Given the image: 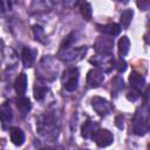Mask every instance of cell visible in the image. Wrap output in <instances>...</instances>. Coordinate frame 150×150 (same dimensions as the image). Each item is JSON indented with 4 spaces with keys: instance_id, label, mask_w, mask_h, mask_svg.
<instances>
[{
    "instance_id": "6da1fadb",
    "label": "cell",
    "mask_w": 150,
    "mask_h": 150,
    "mask_svg": "<svg viewBox=\"0 0 150 150\" xmlns=\"http://www.w3.org/2000/svg\"><path fill=\"white\" fill-rule=\"evenodd\" d=\"M149 131V109L146 104L139 108L132 120V132L137 136H144Z\"/></svg>"
},
{
    "instance_id": "7a4b0ae2",
    "label": "cell",
    "mask_w": 150,
    "mask_h": 150,
    "mask_svg": "<svg viewBox=\"0 0 150 150\" xmlns=\"http://www.w3.org/2000/svg\"><path fill=\"white\" fill-rule=\"evenodd\" d=\"M36 130L39 131L40 135L46 137L55 136L57 132L55 116L50 114H43L39 116V118L36 120Z\"/></svg>"
},
{
    "instance_id": "3957f363",
    "label": "cell",
    "mask_w": 150,
    "mask_h": 150,
    "mask_svg": "<svg viewBox=\"0 0 150 150\" xmlns=\"http://www.w3.org/2000/svg\"><path fill=\"white\" fill-rule=\"evenodd\" d=\"M57 71H59V67L54 63V60L46 56L41 60L36 74L39 75L40 80L53 81L57 76Z\"/></svg>"
},
{
    "instance_id": "277c9868",
    "label": "cell",
    "mask_w": 150,
    "mask_h": 150,
    "mask_svg": "<svg viewBox=\"0 0 150 150\" xmlns=\"http://www.w3.org/2000/svg\"><path fill=\"white\" fill-rule=\"evenodd\" d=\"M87 53V47L82 46V47H67V48H61V50L59 52V59L62 60L66 63H73V62H77L80 61L84 54Z\"/></svg>"
},
{
    "instance_id": "5b68a950",
    "label": "cell",
    "mask_w": 150,
    "mask_h": 150,
    "mask_svg": "<svg viewBox=\"0 0 150 150\" xmlns=\"http://www.w3.org/2000/svg\"><path fill=\"white\" fill-rule=\"evenodd\" d=\"M79 79H80V73L76 67L67 68L66 70H63V73L61 75L62 86L68 91H74L77 88Z\"/></svg>"
},
{
    "instance_id": "8992f818",
    "label": "cell",
    "mask_w": 150,
    "mask_h": 150,
    "mask_svg": "<svg viewBox=\"0 0 150 150\" xmlns=\"http://www.w3.org/2000/svg\"><path fill=\"white\" fill-rule=\"evenodd\" d=\"M89 61H90V63L96 66L103 73H110L111 69L114 68V63H115V60H114L111 53L110 54H98V55L91 57Z\"/></svg>"
},
{
    "instance_id": "52a82bcc",
    "label": "cell",
    "mask_w": 150,
    "mask_h": 150,
    "mask_svg": "<svg viewBox=\"0 0 150 150\" xmlns=\"http://www.w3.org/2000/svg\"><path fill=\"white\" fill-rule=\"evenodd\" d=\"M91 139L96 143L97 146L105 148L114 142V135L107 129H98L97 128L96 131L93 134Z\"/></svg>"
},
{
    "instance_id": "ba28073f",
    "label": "cell",
    "mask_w": 150,
    "mask_h": 150,
    "mask_svg": "<svg viewBox=\"0 0 150 150\" xmlns=\"http://www.w3.org/2000/svg\"><path fill=\"white\" fill-rule=\"evenodd\" d=\"M91 107L96 111V114L100 115L101 117H105L112 110V105L105 98L100 96H95L91 98Z\"/></svg>"
},
{
    "instance_id": "9c48e42d",
    "label": "cell",
    "mask_w": 150,
    "mask_h": 150,
    "mask_svg": "<svg viewBox=\"0 0 150 150\" xmlns=\"http://www.w3.org/2000/svg\"><path fill=\"white\" fill-rule=\"evenodd\" d=\"M112 47H114V39L104 34L98 36L94 43V49L98 54H110Z\"/></svg>"
},
{
    "instance_id": "30bf717a",
    "label": "cell",
    "mask_w": 150,
    "mask_h": 150,
    "mask_svg": "<svg viewBox=\"0 0 150 150\" xmlns=\"http://www.w3.org/2000/svg\"><path fill=\"white\" fill-rule=\"evenodd\" d=\"M104 81V75L103 71L100 70L98 68H93L88 71L87 74V84L90 88H97L100 87Z\"/></svg>"
},
{
    "instance_id": "8fae6325",
    "label": "cell",
    "mask_w": 150,
    "mask_h": 150,
    "mask_svg": "<svg viewBox=\"0 0 150 150\" xmlns=\"http://www.w3.org/2000/svg\"><path fill=\"white\" fill-rule=\"evenodd\" d=\"M13 121V111L11 105L5 102L0 105V122L2 123L4 128H7Z\"/></svg>"
},
{
    "instance_id": "7c38bea8",
    "label": "cell",
    "mask_w": 150,
    "mask_h": 150,
    "mask_svg": "<svg viewBox=\"0 0 150 150\" xmlns=\"http://www.w3.org/2000/svg\"><path fill=\"white\" fill-rule=\"evenodd\" d=\"M96 28L98 32H101L104 35L109 36H116L120 34L121 26L117 23H105V25H96Z\"/></svg>"
},
{
    "instance_id": "4fadbf2b",
    "label": "cell",
    "mask_w": 150,
    "mask_h": 150,
    "mask_svg": "<svg viewBox=\"0 0 150 150\" xmlns=\"http://www.w3.org/2000/svg\"><path fill=\"white\" fill-rule=\"evenodd\" d=\"M14 89L18 94V96H22L27 90V75L25 73H21L18 75L14 82Z\"/></svg>"
},
{
    "instance_id": "5bb4252c",
    "label": "cell",
    "mask_w": 150,
    "mask_h": 150,
    "mask_svg": "<svg viewBox=\"0 0 150 150\" xmlns=\"http://www.w3.org/2000/svg\"><path fill=\"white\" fill-rule=\"evenodd\" d=\"M129 82L131 84V87L138 91H141L144 86H145V79L143 77V75L136 73V71H132L129 76Z\"/></svg>"
},
{
    "instance_id": "9a60e30c",
    "label": "cell",
    "mask_w": 150,
    "mask_h": 150,
    "mask_svg": "<svg viewBox=\"0 0 150 150\" xmlns=\"http://www.w3.org/2000/svg\"><path fill=\"white\" fill-rule=\"evenodd\" d=\"M97 128H98V123L88 120L81 127V135H82V137H84V138H91L93 134L96 131Z\"/></svg>"
},
{
    "instance_id": "2e32d148",
    "label": "cell",
    "mask_w": 150,
    "mask_h": 150,
    "mask_svg": "<svg viewBox=\"0 0 150 150\" xmlns=\"http://www.w3.org/2000/svg\"><path fill=\"white\" fill-rule=\"evenodd\" d=\"M35 55H36V52L26 47L23 48L22 50V63L26 68H30L33 67L34 62H35Z\"/></svg>"
},
{
    "instance_id": "e0dca14e",
    "label": "cell",
    "mask_w": 150,
    "mask_h": 150,
    "mask_svg": "<svg viewBox=\"0 0 150 150\" xmlns=\"http://www.w3.org/2000/svg\"><path fill=\"white\" fill-rule=\"evenodd\" d=\"M47 91H48V88L47 86L45 84V82H42V80H38L34 84V97L36 101H42L46 95H47Z\"/></svg>"
},
{
    "instance_id": "ac0fdd59",
    "label": "cell",
    "mask_w": 150,
    "mask_h": 150,
    "mask_svg": "<svg viewBox=\"0 0 150 150\" xmlns=\"http://www.w3.org/2000/svg\"><path fill=\"white\" fill-rule=\"evenodd\" d=\"M9 134H11V141H12V143L14 145L20 146V145L23 144V142H25V132L20 128H18V127L12 128Z\"/></svg>"
},
{
    "instance_id": "d6986e66",
    "label": "cell",
    "mask_w": 150,
    "mask_h": 150,
    "mask_svg": "<svg viewBox=\"0 0 150 150\" xmlns=\"http://www.w3.org/2000/svg\"><path fill=\"white\" fill-rule=\"evenodd\" d=\"M15 103H16V107H18V109L21 112L22 116L27 115L30 111V109H32V103H30L29 98H27V97L20 96L19 98H16Z\"/></svg>"
},
{
    "instance_id": "ffe728a7",
    "label": "cell",
    "mask_w": 150,
    "mask_h": 150,
    "mask_svg": "<svg viewBox=\"0 0 150 150\" xmlns=\"http://www.w3.org/2000/svg\"><path fill=\"white\" fill-rule=\"evenodd\" d=\"M77 5L80 7V12H81V15L83 16V19L89 21L93 15V9H91L90 4L87 2L86 0H77Z\"/></svg>"
},
{
    "instance_id": "44dd1931",
    "label": "cell",
    "mask_w": 150,
    "mask_h": 150,
    "mask_svg": "<svg viewBox=\"0 0 150 150\" xmlns=\"http://www.w3.org/2000/svg\"><path fill=\"white\" fill-rule=\"evenodd\" d=\"M130 49V40L128 39V36H122L118 40V54L121 57L125 56L129 53Z\"/></svg>"
},
{
    "instance_id": "7402d4cb",
    "label": "cell",
    "mask_w": 150,
    "mask_h": 150,
    "mask_svg": "<svg viewBox=\"0 0 150 150\" xmlns=\"http://www.w3.org/2000/svg\"><path fill=\"white\" fill-rule=\"evenodd\" d=\"M132 16H134V11L132 9H125L122 12L121 16H120V22H121V26L122 28H128L131 20H132Z\"/></svg>"
},
{
    "instance_id": "603a6c76",
    "label": "cell",
    "mask_w": 150,
    "mask_h": 150,
    "mask_svg": "<svg viewBox=\"0 0 150 150\" xmlns=\"http://www.w3.org/2000/svg\"><path fill=\"white\" fill-rule=\"evenodd\" d=\"M111 86H112V93H114V95H117L124 88V81H123V79L121 76H116L111 81Z\"/></svg>"
},
{
    "instance_id": "cb8c5ba5",
    "label": "cell",
    "mask_w": 150,
    "mask_h": 150,
    "mask_svg": "<svg viewBox=\"0 0 150 150\" xmlns=\"http://www.w3.org/2000/svg\"><path fill=\"white\" fill-rule=\"evenodd\" d=\"M33 32H34V35H35V39H36V40H39V41H41V42H45V40H43L45 33H43V28H42L41 26L35 25V26L33 27Z\"/></svg>"
},
{
    "instance_id": "d4e9b609",
    "label": "cell",
    "mask_w": 150,
    "mask_h": 150,
    "mask_svg": "<svg viewBox=\"0 0 150 150\" xmlns=\"http://www.w3.org/2000/svg\"><path fill=\"white\" fill-rule=\"evenodd\" d=\"M114 67L117 69L118 73H123V71H125V69H127V62L121 57V59H118L117 61H115Z\"/></svg>"
},
{
    "instance_id": "484cf974",
    "label": "cell",
    "mask_w": 150,
    "mask_h": 150,
    "mask_svg": "<svg viewBox=\"0 0 150 150\" xmlns=\"http://www.w3.org/2000/svg\"><path fill=\"white\" fill-rule=\"evenodd\" d=\"M136 4L141 11H148L150 7V0H136Z\"/></svg>"
},
{
    "instance_id": "4316f807",
    "label": "cell",
    "mask_w": 150,
    "mask_h": 150,
    "mask_svg": "<svg viewBox=\"0 0 150 150\" xmlns=\"http://www.w3.org/2000/svg\"><path fill=\"white\" fill-rule=\"evenodd\" d=\"M139 97V91L138 90H136V89H134L132 91H129L128 94H127V98L129 100V101H136L137 98Z\"/></svg>"
},
{
    "instance_id": "83f0119b",
    "label": "cell",
    "mask_w": 150,
    "mask_h": 150,
    "mask_svg": "<svg viewBox=\"0 0 150 150\" xmlns=\"http://www.w3.org/2000/svg\"><path fill=\"white\" fill-rule=\"evenodd\" d=\"M124 120H123V117L122 116H116V118H115V125L118 128V129H123L124 128Z\"/></svg>"
},
{
    "instance_id": "f1b7e54d",
    "label": "cell",
    "mask_w": 150,
    "mask_h": 150,
    "mask_svg": "<svg viewBox=\"0 0 150 150\" xmlns=\"http://www.w3.org/2000/svg\"><path fill=\"white\" fill-rule=\"evenodd\" d=\"M7 8H8V6L6 4V0H0V11L1 12H5Z\"/></svg>"
},
{
    "instance_id": "f546056e",
    "label": "cell",
    "mask_w": 150,
    "mask_h": 150,
    "mask_svg": "<svg viewBox=\"0 0 150 150\" xmlns=\"http://www.w3.org/2000/svg\"><path fill=\"white\" fill-rule=\"evenodd\" d=\"M115 1H118V2H122V4H128L129 0H115Z\"/></svg>"
}]
</instances>
